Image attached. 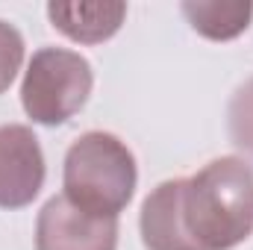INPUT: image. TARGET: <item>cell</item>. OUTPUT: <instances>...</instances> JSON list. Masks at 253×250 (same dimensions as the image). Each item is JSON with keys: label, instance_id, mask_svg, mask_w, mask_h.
I'll return each instance as SVG.
<instances>
[{"label": "cell", "instance_id": "obj_3", "mask_svg": "<svg viewBox=\"0 0 253 250\" xmlns=\"http://www.w3.org/2000/svg\"><path fill=\"white\" fill-rule=\"evenodd\" d=\"M91 85L94 71L85 56L68 47H42L24 71L21 106L36 124L59 126L85 106Z\"/></svg>", "mask_w": 253, "mask_h": 250}, {"label": "cell", "instance_id": "obj_9", "mask_svg": "<svg viewBox=\"0 0 253 250\" xmlns=\"http://www.w3.org/2000/svg\"><path fill=\"white\" fill-rule=\"evenodd\" d=\"M230 138L233 144L248 156L253 159V77L236 88L233 100H230Z\"/></svg>", "mask_w": 253, "mask_h": 250}, {"label": "cell", "instance_id": "obj_10", "mask_svg": "<svg viewBox=\"0 0 253 250\" xmlns=\"http://www.w3.org/2000/svg\"><path fill=\"white\" fill-rule=\"evenodd\" d=\"M24 65V36L9 21H0V94L15 83Z\"/></svg>", "mask_w": 253, "mask_h": 250}, {"label": "cell", "instance_id": "obj_7", "mask_svg": "<svg viewBox=\"0 0 253 250\" xmlns=\"http://www.w3.org/2000/svg\"><path fill=\"white\" fill-rule=\"evenodd\" d=\"M138 230L147 250H194L180 221V180H165L144 197Z\"/></svg>", "mask_w": 253, "mask_h": 250}, {"label": "cell", "instance_id": "obj_8", "mask_svg": "<svg viewBox=\"0 0 253 250\" xmlns=\"http://www.w3.org/2000/svg\"><path fill=\"white\" fill-rule=\"evenodd\" d=\"M180 12L197 36L209 42H230L248 30L253 0H183Z\"/></svg>", "mask_w": 253, "mask_h": 250}, {"label": "cell", "instance_id": "obj_4", "mask_svg": "<svg viewBox=\"0 0 253 250\" xmlns=\"http://www.w3.org/2000/svg\"><path fill=\"white\" fill-rule=\"evenodd\" d=\"M36 250H118V218L88 215L56 194L36 218Z\"/></svg>", "mask_w": 253, "mask_h": 250}, {"label": "cell", "instance_id": "obj_2", "mask_svg": "<svg viewBox=\"0 0 253 250\" xmlns=\"http://www.w3.org/2000/svg\"><path fill=\"white\" fill-rule=\"evenodd\" d=\"M135 156L112 132H83L65 153V197L97 218H118L135 194Z\"/></svg>", "mask_w": 253, "mask_h": 250}, {"label": "cell", "instance_id": "obj_1", "mask_svg": "<svg viewBox=\"0 0 253 250\" xmlns=\"http://www.w3.org/2000/svg\"><path fill=\"white\" fill-rule=\"evenodd\" d=\"M180 221L194 250H233L253 233V168L221 156L180 180Z\"/></svg>", "mask_w": 253, "mask_h": 250}, {"label": "cell", "instance_id": "obj_5", "mask_svg": "<svg viewBox=\"0 0 253 250\" xmlns=\"http://www.w3.org/2000/svg\"><path fill=\"white\" fill-rule=\"evenodd\" d=\"M47 168L36 132L27 124L0 126V209L30 206L44 186Z\"/></svg>", "mask_w": 253, "mask_h": 250}, {"label": "cell", "instance_id": "obj_6", "mask_svg": "<svg viewBox=\"0 0 253 250\" xmlns=\"http://www.w3.org/2000/svg\"><path fill=\"white\" fill-rule=\"evenodd\" d=\"M47 18L71 42L103 44L109 42L126 18V3L121 0H94V3H47Z\"/></svg>", "mask_w": 253, "mask_h": 250}]
</instances>
